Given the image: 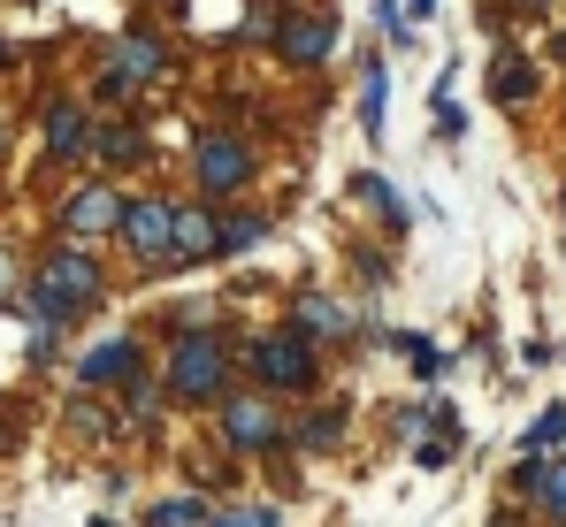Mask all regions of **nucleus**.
I'll list each match as a JSON object with an SVG mask.
<instances>
[{"instance_id":"f257e3e1","label":"nucleus","mask_w":566,"mask_h":527,"mask_svg":"<svg viewBox=\"0 0 566 527\" xmlns=\"http://www.w3.org/2000/svg\"><path fill=\"white\" fill-rule=\"evenodd\" d=\"M99 298V267L85 253H54V261L39 267V291H31V322H62V314H77V306H93Z\"/></svg>"},{"instance_id":"f03ea898","label":"nucleus","mask_w":566,"mask_h":527,"mask_svg":"<svg viewBox=\"0 0 566 527\" xmlns=\"http://www.w3.org/2000/svg\"><path fill=\"white\" fill-rule=\"evenodd\" d=\"M222 375H230V359H222L214 337H185L177 359H169V390L191 398V405H199V398H214V390H222Z\"/></svg>"},{"instance_id":"7ed1b4c3","label":"nucleus","mask_w":566,"mask_h":527,"mask_svg":"<svg viewBox=\"0 0 566 527\" xmlns=\"http://www.w3.org/2000/svg\"><path fill=\"white\" fill-rule=\"evenodd\" d=\"M253 367H261V382H269V390H306V382H314V345H306L298 329L261 337V345H253Z\"/></svg>"},{"instance_id":"20e7f679","label":"nucleus","mask_w":566,"mask_h":527,"mask_svg":"<svg viewBox=\"0 0 566 527\" xmlns=\"http://www.w3.org/2000/svg\"><path fill=\"white\" fill-rule=\"evenodd\" d=\"M191 161H199V183H207V191H238V183L253 176V146L230 138V130H207Z\"/></svg>"},{"instance_id":"39448f33","label":"nucleus","mask_w":566,"mask_h":527,"mask_svg":"<svg viewBox=\"0 0 566 527\" xmlns=\"http://www.w3.org/2000/svg\"><path fill=\"white\" fill-rule=\"evenodd\" d=\"M115 230L130 238V253L161 261V253H169V230H177V214H169L161 199H138V207H123V222H115Z\"/></svg>"},{"instance_id":"423d86ee","label":"nucleus","mask_w":566,"mask_h":527,"mask_svg":"<svg viewBox=\"0 0 566 527\" xmlns=\"http://www.w3.org/2000/svg\"><path fill=\"white\" fill-rule=\"evenodd\" d=\"M222 436L238 443V451H269V443H276V413H269L261 398H238V405L222 413Z\"/></svg>"},{"instance_id":"0eeeda50","label":"nucleus","mask_w":566,"mask_h":527,"mask_svg":"<svg viewBox=\"0 0 566 527\" xmlns=\"http://www.w3.org/2000/svg\"><path fill=\"white\" fill-rule=\"evenodd\" d=\"M115 222H123V199H115L107 183H85V191L70 199V230H77V238H99V230H115Z\"/></svg>"},{"instance_id":"6e6552de","label":"nucleus","mask_w":566,"mask_h":527,"mask_svg":"<svg viewBox=\"0 0 566 527\" xmlns=\"http://www.w3.org/2000/svg\"><path fill=\"white\" fill-rule=\"evenodd\" d=\"M329 39H337L329 15H291V23H283V62H322Z\"/></svg>"},{"instance_id":"1a4fd4ad","label":"nucleus","mask_w":566,"mask_h":527,"mask_svg":"<svg viewBox=\"0 0 566 527\" xmlns=\"http://www.w3.org/2000/svg\"><path fill=\"white\" fill-rule=\"evenodd\" d=\"M138 367H146L138 345H130V337H115V345L85 351V367H77V375H85V382H138Z\"/></svg>"},{"instance_id":"9d476101","label":"nucleus","mask_w":566,"mask_h":527,"mask_svg":"<svg viewBox=\"0 0 566 527\" xmlns=\"http://www.w3.org/2000/svg\"><path fill=\"white\" fill-rule=\"evenodd\" d=\"M169 253H191V261L222 253V230H214V214H199V207H185V214H177V230H169Z\"/></svg>"},{"instance_id":"9b49d317","label":"nucleus","mask_w":566,"mask_h":527,"mask_svg":"<svg viewBox=\"0 0 566 527\" xmlns=\"http://www.w3.org/2000/svg\"><path fill=\"white\" fill-rule=\"evenodd\" d=\"M138 77H161V46L154 39H123L115 46V85H138Z\"/></svg>"},{"instance_id":"f8f14e48","label":"nucleus","mask_w":566,"mask_h":527,"mask_svg":"<svg viewBox=\"0 0 566 527\" xmlns=\"http://www.w3.org/2000/svg\"><path fill=\"white\" fill-rule=\"evenodd\" d=\"M521 489H536V505L552 520H566V459L559 466H521Z\"/></svg>"},{"instance_id":"ddd939ff","label":"nucleus","mask_w":566,"mask_h":527,"mask_svg":"<svg viewBox=\"0 0 566 527\" xmlns=\"http://www.w3.org/2000/svg\"><path fill=\"white\" fill-rule=\"evenodd\" d=\"M345 306L337 298H298V337H345Z\"/></svg>"},{"instance_id":"4468645a","label":"nucleus","mask_w":566,"mask_h":527,"mask_svg":"<svg viewBox=\"0 0 566 527\" xmlns=\"http://www.w3.org/2000/svg\"><path fill=\"white\" fill-rule=\"evenodd\" d=\"M85 138H93V130H85V115H77V107H54L46 146H54V154H85Z\"/></svg>"},{"instance_id":"2eb2a0df","label":"nucleus","mask_w":566,"mask_h":527,"mask_svg":"<svg viewBox=\"0 0 566 527\" xmlns=\"http://www.w3.org/2000/svg\"><path fill=\"white\" fill-rule=\"evenodd\" d=\"M382 107H390V77H382V62L368 70V92H360V123L382 138Z\"/></svg>"},{"instance_id":"dca6fc26","label":"nucleus","mask_w":566,"mask_h":527,"mask_svg":"<svg viewBox=\"0 0 566 527\" xmlns=\"http://www.w3.org/2000/svg\"><path fill=\"white\" fill-rule=\"evenodd\" d=\"M70 429H77V436H85V443H107V436H115V421L99 413L93 398H77V405H70Z\"/></svg>"},{"instance_id":"f3484780","label":"nucleus","mask_w":566,"mask_h":527,"mask_svg":"<svg viewBox=\"0 0 566 527\" xmlns=\"http://www.w3.org/2000/svg\"><path fill=\"white\" fill-rule=\"evenodd\" d=\"M528 443H536V451L566 443V405H544V413H536V429H528Z\"/></svg>"},{"instance_id":"a211bd4d","label":"nucleus","mask_w":566,"mask_h":527,"mask_svg":"<svg viewBox=\"0 0 566 527\" xmlns=\"http://www.w3.org/2000/svg\"><path fill=\"white\" fill-rule=\"evenodd\" d=\"M261 238H269L261 214H253V222H230V230H222V253H245V245H261Z\"/></svg>"},{"instance_id":"6ab92c4d","label":"nucleus","mask_w":566,"mask_h":527,"mask_svg":"<svg viewBox=\"0 0 566 527\" xmlns=\"http://www.w3.org/2000/svg\"><path fill=\"white\" fill-rule=\"evenodd\" d=\"M490 92H497V99H528V92H536V77H528V70H497V77H490Z\"/></svg>"},{"instance_id":"aec40b11","label":"nucleus","mask_w":566,"mask_h":527,"mask_svg":"<svg viewBox=\"0 0 566 527\" xmlns=\"http://www.w3.org/2000/svg\"><path fill=\"white\" fill-rule=\"evenodd\" d=\"M368 191H376V207H382V214H390V230H406V199H398V191H390L382 176H368Z\"/></svg>"},{"instance_id":"412c9836","label":"nucleus","mask_w":566,"mask_h":527,"mask_svg":"<svg viewBox=\"0 0 566 527\" xmlns=\"http://www.w3.org/2000/svg\"><path fill=\"white\" fill-rule=\"evenodd\" d=\"M298 443H337V413H322V421H298Z\"/></svg>"},{"instance_id":"4be33fe9","label":"nucleus","mask_w":566,"mask_h":527,"mask_svg":"<svg viewBox=\"0 0 566 527\" xmlns=\"http://www.w3.org/2000/svg\"><path fill=\"white\" fill-rule=\"evenodd\" d=\"M99 146H107V154H115V161H130V154H138V130H107V138H99Z\"/></svg>"},{"instance_id":"5701e85b","label":"nucleus","mask_w":566,"mask_h":527,"mask_svg":"<svg viewBox=\"0 0 566 527\" xmlns=\"http://www.w3.org/2000/svg\"><path fill=\"white\" fill-rule=\"evenodd\" d=\"M421 15H437V0H406V15H398V23H421Z\"/></svg>"},{"instance_id":"b1692460","label":"nucleus","mask_w":566,"mask_h":527,"mask_svg":"<svg viewBox=\"0 0 566 527\" xmlns=\"http://www.w3.org/2000/svg\"><path fill=\"white\" fill-rule=\"evenodd\" d=\"M8 283H15V267H8V261H0V306H8Z\"/></svg>"},{"instance_id":"393cba45","label":"nucleus","mask_w":566,"mask_h":527,"mask_svg":"<svg viewBox=\"0 0 566 527\" xmlns=\"http://www.w3.org/2000/svg\"><path fill=\"white\" fill-rule=\"evenodd\" d=\"M0 154H8V115H0Z\"/></svg>"},{"instance_id":"a878e982","label":"nucleus","mask_w":566,"mask_h":527,"mask_svg":"<svg viewBox=\"0 0 566 527\" xmlns=\"http://www.w3.org/2000/svg\"><path fill=\"white\" fill-rule=\"evenodd\" d=\"M0 62H8V39H0Z\"/></svg>"},{"instance_id":"bb28decb","label":"nucleus","mask_w":566,"mask_h":527,"mask_svg":"<svg viewBox=\"0 0 566 527\" xmlns=\"http://www.w3.org/2000/svg\"><path fill=\"white\" fill-rule=\"evenodd\" d=\"M0 451H8V429H0Z\"/></svg>"},{"instance_id":"cd10ccee","label":"nucleus","mask_w":566,"mask_h":527,"mask_svg":"<svg viewBox=\"0 0 566 527\" xmlns=\"http://www.w3.org/2000/svg\"><path fill=\"white\" fill-rule=\"evenodd\" d=\"M214 527H238V520H214Z\"/></svg>"},{"instance_id":"c85d7f7f","label":"nucleus","mask_w":566,"mask_h":527,"mask_svg":"<svg viewBox=\"0 0 566 527\" xmlns=\"http://www.w3.org/2000/svg\"><path fill=\"white\" fill-rule=\"evenodd\" d=\"M93 527H115V520H93Z\"/></svg>"},{"instance_id":"c756f323","label":"nucleus","mask_w":566,"mask_h":527,"mask_svg":"<svg viewBox=\"0 0 566 527\" xmlns=\"http://www.w3.org/2000/svg\"><path fill=\"white\" fill-rule=\"evenodd\" d=\"M559 54H566V46H559Z\"/></svg>"}]
</instances>
